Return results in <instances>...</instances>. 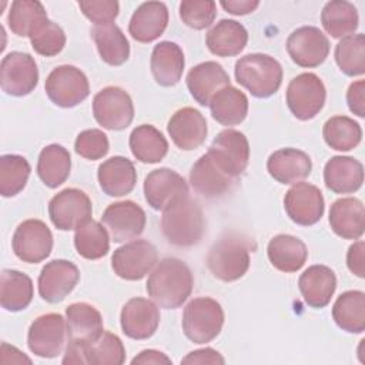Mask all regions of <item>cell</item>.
<instances>
[{"instance_id": "cell-4", "label": "cell", "mask_w": 365, "mask_h": 365, "mask_svg": "<svg viewBox=\"0 0 365 365\" xmlns=\"http://www.w3.org/2000/svg\"><path fill=\"white\" fill-rule=\"evenodd\" d=\"M250 241L238 234L221 237L208 251L207 265L211 274L224 282L242 278L250 268Z\"/></svg>"}, {"instance_id": "cell-46", "label": "cell", "mask_w": 365, "mask_h": 365, "mask_svg": "<svg viewBox=\"0 0 365 365\" xmlns=\"http://www.w3.org/2000/svg\"><path fill=\"white\" fill-rule=\"evenodd\" d=\"M31 167L19 154H4L0 157V194L6 198L17 195L26 187Z\"/></svg>"}, {"instance_id": "cell-47", "label": "cell", "mask_w": 365, "mask_h": 365, "mask_svg": "<svg viewBox=\"0 0 365 365\" xmlns=\"http://www.w3.org/2000/svg\"><path fill=\"white\" fill-rule=\"evenodd\" d=\"M33 50L44 57L57 56L66 46V33L54 21H44L30 37Z\"/></svg>"}, {"instance_id": "cell-29", "label": "cell", "mask_w": 365, "mask_h": 365, "mask_svg": "<svg viewBox=\"0 0 365 365\" xmlns=\"http://www.w3.org/2000/svg\"><path fill=\"white\" fill-rule=\"evenodd\" d=\"M185 58L182 48L174 41H160L154 46L150 68L157 84L163 87L175 86L182 76Z\"/></svg>"}, {"instance_id": "cell-15", "label": "cell", "mask_w": 365, "mask_h": 365, "mask_svg": "<svg viewBox=\"0 0 365 365\" xmlns=\"http://www.w3.org/2000/svg\"><path fill=\"white\" fill-rule=\"evenodd\" d=\"M207 153L232 178H238L247 170L250 161V144L247 137L232 128L218 133Z\"/></svg>"}, {"instance_id": "cell-2", "label": "cell", "mask_w": 365, "mask_h": 365, "mask_svg": "<svg viewBox=\"0 0 365 365\" xmlns=\"http://www.w3.org/2000/svg\"><path fill=\"white\" fill-rule=\"evenodd\" d=\"M161 231L165 240L175 247L197 245L205 231V220L198 202L190 195L173 201L163 210Z\"/></svg>"}, {"instance_id": "cell-7", "label": "cell", "mask_w": 365, "mask_h": 365, "mask_svg": "<svg viewBox=\"0 0 365 365\" xmlns=\"http://www.w3.org/2000/svg\"><path fill=\"white\" fill-rule=\"evenodd\" d=\"M285 98L292 115L301 121H308L322 110L327 90L317 74L301 73L289 81Z\"/></svg>"}, {"instance_id": "cell-22", "label": "cell", "mask_w": 365, "mask_h": 365, "mask_svg": "<svg viewBox=\"0 0 365 365\" xmlns=\"http://www.w3.org/2000/svg\"><path fill=\"white\" fill-rule=\"evenodd\" d=\"M190 182L197 194L205 198H217L231 190L235 178L225 173L215 160L205 153L191 167Z\"/></svg>"}, {"instance_id": "cell-39", "label": "cell", "mask_w": 365, "mask_h": 365, "mask_svg": "<svg viewBox=\"0 0 365 365\" xmlns=\"http://www.w3.org/2000/svg\"><path fill=\"white\" fill-rule=\"evenodd\" d=\"M335 324L349 334H361L365 329V294L358 289L342 292L332 307Z\"/></svg>"}, {"instance_id": "cell-54", "label": "cell", "mask_w": 365, "mask_h": 365, "mask_svg": "<svg viewBox=\"0 0 365 365\" xmlns=\"http://www.w3.org/2000/svg\"><path fill=\"white\" fill-rule=\"evenodd\" d=\"M220 4L225 11H228L234 16H244V14L252 13L259 6V1H257V0H222V1H220Z\"/></svg>"}, {"instance_id": "cell-12", "label": "cell", "mask_w": 365, "mask_h": 365, "mask_svg": "<svg viewBox=\"0 0 365 365\" xmlns=\"http://www.w3.org/2000/svg\"><path fill=\"white\" fill-rule=\"evenodd\" d=\"M11 247L19 259L27 264L44 261L53 250V234L41 220L30 218L16 228Z\"/></svg>"}, {"instance_id": "cell-9", "label": "cell", "mask_w": 365, "mask_h": 365, "mask_svg": "<svg viewBox=\"0 0 365 365\" xmlns=\"http://www.w3.org/2000/svg\"><path fill=\"white\" fill-rule=\"evenodd\" d=\"M157 259V248L150 241L134 240L114 250L111 268L125 281H138L153 269Z\"/></svg>"}, {"instance_id": "cell-5", "label": "cell", "mask_w": 365, "mask_h": 365, "mask_svg": "<svg viewBox=\"0 0 365 365\" xmlns=\"http://www.w3.org/2000/svg\"><path fill=\"white\" fill-rule=\"evenodd\" d=\"M184 335L194 344H207L215 339L224 325L221 304L210 297L191 299L182 312Z\"/></svg>"}, {"instance_id": "cell-3", "label": "cell", "mask_w": 365, "mask_h": 365, "mask_svg": "<svg viewBox=\"0 0 365 365\" xmlns=\"http://www.w3.org/2000/svg\"><path fill=\"white\" fill-rule=\"evenodd\" d=\"M235 80L257 98L274 96L282 83V67L268 54L251 53L240 57L234 68Z\"/></svg>"}, {"instance_id": "cell-11", "label": "cell", "mask_w": 365, "mask_h": 365, "mask_svg": "<svg viewBox=\"0 0 365 365\" xmlns=\"http://www.w3.org/2000/svg\"><path fill=\"white\" fill-rule=\"evenodd\" d=\"M38 83V68L34 57L23 51L6 54L0 63V87L14 97L30 94Z\"/></svg>"}, {"instance_id": "cell-37", "label": "cell", "mask_w": 365, "mask_h": 365, "mask_svg": "<svg viewBox=\"0 0 365 365\" xmlns=\"http://www.w3.org/2000/svg\"><path fill=\"white\" fill-rule=\"evenodd\" d=\"M91 37L96 43L98 54L108 66H121L130 57V43L125 34L114 23L94 26Z\"/></svg>"}, {"instance_id": "cell-10", "label": "cell", "mask_w": 365, "mask_h": 365, "mask_svg": "<svg viewBox=\"0 0 365 365\" xmlns=\"http://www.w3.org/2000/svg\"><path fill=\"white\" fill-rule=\"evenodd\" d=\"M93 205L90 197L78 188H66L48 202V217L60 231L76 230L91 220Z\"/></svg>"}, {"instance_id": "cell-16", "label": "cell", "mask_w": 365, "mask_h": 365, "mask_svg": "<svg viewBox=\"0 0 365 365\" xmlns=\"http://www.w3.org/2000/svg\"><path fill=\"white\" fill-rule=\"evenodd\" d=\"M284 208L291 221L298 225L309 227L317 224L325 211L321 190L309 182H295L284 197Z\"/></svg>"}, {"instance_id": "cell-38", "label": "cell", "mask_w": 365, "mask_h": 365, "mask_svg": "<svg viewBox=\"0 0 365 365\" xmlns=\"http://www.w3.org/2000/svg\"><path fill=\"white\" fill-rule=\"evenodd\" d=\"M71 157L60 144L46 145L37 160V175L48 188H57L70 175Z\"/></svg>"}, {"instance_id": "cell-42", "label": "cell", "mask_w": 365, "mask_h": 365, "mask_svg": "<svg viewBox=\"0 0 365 365\" xmlns=\"http://www.w3.org/2000/svg\"><path fill=\"white\" fill-rule=\"evenodd\" d=\"M74 247L80 257L86 259H100L110 250V234L104 225L88 220L74 232Z\"/></svg>"}, {"instance_id": "cell-28", "label": "cell", "mask_w": 365, "mask_h": 365, "mask_svg": "<svg viewBox=\"0 0 365 365\" xmlns=\"http://www.w3.org/2000/svg\"><path fill=\"white\" fill-rule=\"evenodd\" d=\"M298 288L308 307L324 308L329 304L336 288L335 272L327 265H311L301 274Z\"/></svg>"}, {"instance_id": "cell-34", "label": "cell", "mask_w": 365, "mask_h": 365, "mask_svg": "<svg viewBox=\"0 0 365 365\" xmlns=\"http://www.w3.org/2000/svg\"><path fill=\"white\" fill-rule=\"evenodd\" d=\"M128 145L134 158L144 164L160 163L168 153L167 138L151 124L137 125L130 134Z\"/></svg>"}, {"instance_id": "cell-23", "label": "cell", "mask_w": 365, "mask_h": 365, "mask_svg": "<svg viewBox=\"0 0 365 365\" xmlns=\"http://www.w3.org/2000/svg\"><path fill=\"white\" fill-rule=\"evenodd\" d=\"M187 88L200 106H208L211 98L224 87L231 86L230 76L217 61H204L194 66L187 74Z\"/></svg>"}, {"instance_id": "cell-1", "label": "cell", "mask_w": 365, "mask_h": 365, "mask_svg": "<svg viewBox=\"0 0 365 365\" xmlns=\"http://www.w3.org/2000/svg\"><path fill=\"white\" fill-rule=\"evenodd\" d=\"M194 277L190 267L174 257L161 259L150 274L145 289L148 297L165 309L180 308L191 295Z\"/></svg>"}, {"instance_id": "cell-44", "label": "cell", "mask_w": 365, "mask_h": 365, "mask_svg": "<svg viewBox=\"0 0 365 365\" xmlns=\"http://www.w3.org/2000/svg\"><path fill=\"white\" fill-rule=\"evenodd\" d=\"M86 364L121 365L125 361V348L121 339L108 331H103L94 341L84 344Z\"/></svg>"}, {"instance_id": "cell-27", "label": "cell", "mask_w": 365, "mask_h": 365, "mask_svg": "<svg viewBox=\"0 0 365 365\" xmlns=\"http://www.w3.org/2000/svg\"><path fill=\"white\" fill-rule=\"evenodd\" d=\"M329 225L344 240H359L365 231V208L355 197L339 198L329 208Z\"/></svg>"}, {"instance_id": "cell-19", "label": "cell", "mask_w": 365, "mask_h": 365, "mask_svg": "<svg viewBox=\"0 0 365 365\" xmlns=\"http://www.w3.org/2000/svg\"><path fill=\"white\" fill-rule=\"evenodd\" d=\"M144 197L155 211H163L173 201L188 195V185L182 175L171 168L153 170L144 180Z\"/></svg>"}, {"instance_id": "cell-20", "label": "cell", "mask_w": 365, "mask_h": 365, "mask_svg": "<svg viewBox=\"0 0 365 365\" xmlns=\"http://www.w3.org/2000/svg\"><path fill=\"white\" fill-rule=\"evenodd\" d=\"M120 324L128 338L138 341L148 339L155 334L160 325V309L147 298H131L121 309Z\"/></svg>"}, {"instance_id": "cell-40", "label": "cell", "mask_w": 365, "mask_h": 365, "mask_svg": "<svg viewBox=\"0 0 365 365\" xmlns=\"http://www.w3.org/2000/svg\"><path fill=\"white\" fill-rule=\"evenodd\" d=\"M321 23L331 37L344 38L358 29V10L346 0L328 1L321 11Z\"/></svg>"}, {"instance_id": "cell-33", "label": "cell", "mask_w": 365, "mask_h": 365, "mask_svg": "<svg viewBox=\"0 0 365 365\" xmlns=\"http://www.w3.org/2000/svg\"><path fill=\"white\" fill-rule=\"evenodd\" d=\"M267 254L271 265L281 272L299 271L308 258V250L304 241L289 234H278L271 238Z\"/></svg>"}, {"instance_id": "cell-21", "label": "cell", "mask_w": 365, "mask_h": 365, "mask_svg": "<svg viewBox=\"0 0 365 365\" xmlns=\"http://www.w3.org/2000/svg\"><path fill=\"white\" fill-rule=\"evenodd\" d=\"M167 131L180 150L191 151L204 144L208 133L207 120L198 110L182 107L170 117Z\"/></svg>"}, {"instance_id": "cell-8", "label": "cell", "mask_w": 365, "mask_h": 365, "mask_svg": "<svg viewBox=\"0 0 365 365\" xmlns=\"http://www.w3.org/2000/svg\"><path fill=\"white\" fill-rule=\"evenodd\" d=\"M93 115L103 128L120 131L131 124L134 104L125 90L117 86H108L94 96Z\"/></svg>"}, {"instance_id": "cell-48", "label": "cell", "mask_w": 365, "mask_h": 365, "mask_svg": "<svg viewBox=\"0 0 365 365\" xmlns=\"http://www.w3.org/2000/svg\"><path fill=\"white\" fill-rule=\"evenodd\" d=\"M217 16V4L212 0H184L180 3V19L194 30L210 27Z\"/></svg>"}, {"instance_id": "cell-52", "label": "cell", "mask_w": 365, "mask_h": 365, "mask_svg": "<svg viewBox=\"0 0 365 365\" xmlns=\"http://www.w3.org/2000/svg\"><path fill=\"white\" fill-rule=\"evenodd\" d=\"M348 269L358 278L365 277V242L362 240L354 242L346 252Z\"/></svg>"}, {"instance_id": "cell-32", "label": "cell", "mask_w": 365, "mask_h": 365, "mask_svg": "<svg viewBox=\"0 0 365 365\" xmlns=\"http://www.w3.org/2000/svg\"><path fill=\"white\" fill-rule=\"evenodd\" d=\"M248 41L247 29L237 20L222 19L205 34L208 50L218 57H232L240 54Z\"/></svg>"}, {"instance_id": "cell-6", "label": "cell", "mask_w": 365, "mask_h": 365, "mask_svg": "<svg viewBox=\"0 0 365 365\" xmlns=\"http://www.w3.org/2000/svg\"><path fill=\"white\" fill-rule=\"evenodd\" d=\"M50 101L63 108H71L83 103L90 94L87 76L77 67L63 64L51 70L44 83Z\"/></svg>"}, {"instance_id": "cell-13", "label": "cell", "mask_w": 365, "mask_h": 365, "mask_svg": "<svg viewBox=\"0 0 365 365\" xmlns=\"http://www.w3.org/2000/svg\"><path fill=\"white\" fill-rule=\"evenodd\" d=\"M67 338L63 315L50 312L37 317L27 332L29 349L40 358H56L61 354Z\"/></svg>"}, {"instance_id": "cell-31", "label": "cell", "mask_w": 365, "mask_h": 365, "mask_svg": "<svg viewBox=\"0 0 365 365\" xmlns=\"http://www.w3.org/2000/svg\"><path fill=\"white\" fill-rule=\"evenodd\" d=\"M67 339L88 344L104 331L100 311L87 302H74L66 308Z\"/></svg>"}, {"instance_id": "cell-53", "label": "cell", "mask_w": 365, "mask_h": 365, "mask_svg": "<svg viewBox=\"0 0 365 365\" xmlns=\"http://www.w3.org/2000/svg\"><path fill=\"white\" fill-rule=\"evenodd\" d=\"M222 355L212 348H202L190 352L181 359V364H224Z\"/></svg>"}, {"instance_id": "cell-49", "label": "cell", "mask_w": 365, "mask_h": 365, "mask_svg": "<svg viewBox=\"0 0 365 365\" xmlns=\"http://www.w3.org/2000/svg\"><path fill=\"white\" fill-rule=\"evenodd\" d=\"M74 150L80 157L94 161L103 158L108 153L110 143L101 130L88 128L77 135L74 141Z\"/></svg>"}, {"instance_id": "cell-36", "label": "cell", "mask_w": 365, "mask_h": 365, "mask_svg": "<svg viewBox=\"0 0 365 365\" xmlns=\"http://www.w3.org/2000/svg\"><path fill=\"white\" fill-rule=\"evenodd\" d=\"M212 118L221 125H237L242 123L248 114V98L237 87L227 86L221 88L210 101Z\"/></svg>"}, {"instance_id": "cell-18", "label": "cell", "mask_w": 365, "mask_h": 365, "mask_svg": "<svg viewBox=\"0 0 365 365\" xmlns=\"http://www.w3.org/2000/svg\"><path fill=\"white\" fill-rule=\"evenodd\" d=\"M80 271L67 259L47 262L38 275V295L48 304L61 302L78 284Z\"/></svg>"}, {"instance_id": "cell-55", "label": "cell", "mask_w": 365, "mask_h": 365, "mask_svg": "<svg viewBox=\"0 0 365 365\" xmlns=\"http://www.w3.org/2000/svg\"><path fill=\"white\" fill-rule=\"evenodd\" d=\"M131 364L135 365V364H143V365H147V364H154V365H161V364H171V359L161 351H157V349H144L141 351L137 356H134L131 359Z\"/></svg>"}, {"instance_id": "cell-30", "label": "cell", "mask_w": 365, "mask_h": 365, "mask_svg": "<svg viewBox=\"0 0 365 365\" xmlns=\"http://www.w3.org/2000/svg\"><path fill=\"white\" fill-rule=\"evenodd\" d=\"M97 178L104 194L110 197H123L134 190L137 171L128 158L114 155L100 164Z\"/></svg>"}, {"instance_id": "cell-51", "label": "cell", "mask_w": 365, "mask_h": 365, "mask_svg": "<svg viewBox=\"0 0 365 365\" xmlns=\"http://www.w3.org/2000/svg\"><path fill=\"white\" fill-rule=\"evenodd\" d=\"M346 103L351 110L358 117H365V81L358 80L349 84L346 91Z\"/></svg>"}, {"instance_id": "cell-43", "label": "cell", "mask_w": 365, "mask_h": 365, "mask_svg": "<svg viewBox=\"0 0 365 365\" xmlns=\"http://www.w3.org/2000/svg\"><path fill=\"white\" fill-rule=\"evenodd\" d=\"M322 135L332 150L351 151L361 143L362 128L351 117L335 115L325 121Z\"/></svg>"}, {"instance_id": "cell-26", "label": "cell", "mask_w": 365, "mask_h": 365, "mask_svg": "<svg viewBox=\"0 0 365 365\" xmlns=\"http://www.w3.org/2000/svg\"><path fill=\"white\" fill-rule=\"evenodd\" d=\"M324 182L335 194L355 192L364 182V165L354 157L335 155L324 167Z\"/></svg>"}, {"instance_id": "cell-25", "label": "cell", "mask_w": 365, "mask_h": 365, "mask_svg": "<svg viewBox=\"0 0 365 365\" xmlns=\"http://www.w3.org/2000/svg\"><path fill=\"white\" fill-rule=\"evenodd\" d=\"M167 24V6L163 1H145L133 13L128 23V33L138 43H151L165 31Z\"/></svg>"}, {"instance_id": "cell-17", "label": "cell", "mask_w": 365, "mask_h": 365, "mask_svg": "<svg viewBox=\"0 0 365 365\" xmlns=\"http://www.w3.org/2000/svg\"><path fill=\"white\" fill-rule=\"evenodd\" d=\"M101 222L113 241L125 242L143 234L147 217L138 204L125 200L110 204L103 212Z\"/></svg>"}, {"instance_id": "cell-35", "label": "cell", "mask_w": 365, "mask_h": 365, "mask_svg": "<svg viewBox=\"0 0 365 365\" xmlns=\"http://www.w3.org/2000/svg\"><path fill=\"white\" fill-rule=\"evenodd\" d=\"M31 278L16 269H3L0 277V304L9 312L26 309L33 299Z\"/></svg>"}, {"instance_id": "cell-14", "label": "cell", "mask_w": 365, "mask_h": 365, "mask_svg": "<svg viewBox=\"0 0 365 365\" xmlns=\"http://www.w3.org/2000/svg\"><path fill=\"white\" fill-rule=\"evenodd\" d=\"M285 46L291 60L304 68L321 66L329 54V40L315 26L298 27L288 36Z\"/></svg>"}, {"instance_id": "cell-41", "label": "cell", "mask_w": 365, "mask_h": 365, "mask_svg": "<svg viewBox=\"0 0 365 365\" xmlns=\"http://www.w3.org/2000/svg\"><path fill=\"white\" fill-rule=\"evenodd\" d=\"M47 20V11L37 0L13 1L7 16L11 33L19 37H30Z\"/></svg>"}, {"instance_id": "cell-45", "label": "cell", "mask_w": 365, "mask_h": 365, "mask_svg": "<svg viewBox=\"0 0 365 365\" xmlns=\"http://www.w3.org/2000/svg\"><path fill=\"white\" fill-rule=\"evenodd\" d=\"M335 61L339 70L349 77L362 76L365 73V37L362 33L351 34L335 46Z\"/></svg>"}, {"instance_id": "cell-50", "label": "cell", "mask_w": 365, "mask_h": 365, "mask_svg": "<svg viewBox=\"0 0 365 365\" xmlns=\"http://www.w3.org/2000/svg\"><path fill=\"white\" fill-rule=\"evenodd\" d=\"M78 7L96 26L111 24L120 10V4L115 0H81L78 1Z\"/></svg>"}, {"instance_id": "cell-24", "label": "cell", "mask_w": 365, "mask_h": 365, "mask_svg": "<svg viewBox=\"0 0 365 365\" xmlns=\"http://www.w3.org/2000/svg\"><path fill=\"white\" fill-rule=\"evenodd\" d=\"M269 175L281 184H295L311 174L312 161L305 151L297 148H279L267 160Z\"/></svg>"}]
</instances>
